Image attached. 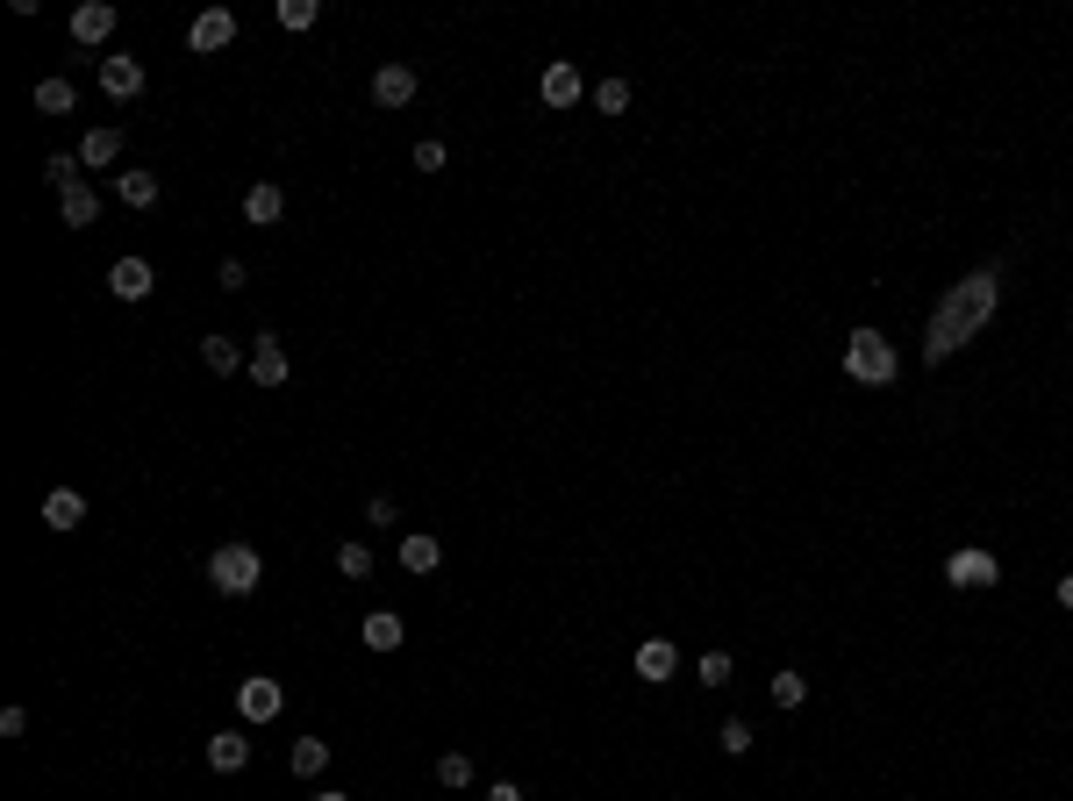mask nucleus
<instances>
[{"instance_id":"1","label":"nucleus","mask_w":1073,"mask_h":801,"mask_svg":"<svg viewBox=\"0 0 1073 801\" xmlns=\"http://www.w3.org/2000/svg\"><path fill=\"white\" fill-rule=\"evenodd\" d=\"M995 308H1002V265H980L959 286H945V301L930 308V329H924V366H945L951 351H966L995 323Z\"/></svg>"},{"instance_id":"2","label":"nucleus","mask_w":1073,"mask_h":801,"mask_svg":"<svg viewBox=\"0 0 1073 801\" xmlns=\"http://www.w3.org/2000/svg\"><path fill=\"white\" fill-rule=\"evenodd\" d=\"M902 372V351L881 337L873 323H859L852 337H844V380H859V387H887Z\"/></svg>"},{"instance_id":"3","label":"nucleus","mask_w":1073,"mask_h":801,"mask_svg":"<svg viewBox=\"0 0 1073 801\" xmlns=\"http://www.w3.org/2000/svg\"><path fill=\"white\" fill-rule=\"evenodd\" d=\"M208 580H215V594H251V587L265 580V558L251 551V544H222V551L208 558Z\"/></svg>"},{"instance_id":"4","label":"nucleus","mask_w":1073,"mask_h":801,"mask_svg":"<svg viewBox=\"0 0 1073 801\" xmlns=\"http://www.w3.org/2000/svg\"><path fill=\"white\" fill-rule=\"evenodd\" d=\"M230 43H236V14L230 8H201L187 22V51L193 57H215V51H230Z\"/></svg>"},{"instance_id":"5","label":"nucleus","mask_w":1073,"mask_h":801,"mask_svg":"<svg viewBox=\"0 0 1073 801\" xmlns=\"http://www.w3.org/2000/svg\"><path fill=\"white\" fill-rule=\"evenodd\" d=\"M280 708H286V687L272 673H251L244 687H236V716H244V723H272Z\"/></svg>"},{"instance_id":"6","label":"nucleus","mask_w":1073,"mask_h":801,"mask_svg":"<svg viewBox=\"0 0 1073 801\" xmlns=\"http://www.w3.org/2000/svg\"><path fill=\"white\" fill-rule=\"evenodd\" d=\"M108 294L115 301H150V294H158V265H150V259H115L108 265Z\"/></svg>"},{"instance_id":"7","label":"nucleus","mask_w":1073,"mask_h":801,"mask_svg":"<svg viewBox=\"0 0 1073 801\" xmlns=\"http://www.w3.org/2000/svg\"><path fill=\"white\" fill-rule=\"evenodd\" d=\"M945 580H951V587H995V580H1002V566H995V551L966 544V551L945 558Z\"/></svg>"},{"instance_id":"8","label":"nucleus","mask_w":1073,"mask_h":801,"mask_svg":"<svg viewBox=\"0 0 1073 801\" xmlns=\"http://www.w3.org/2000/svg\"><path fill=\"white\" fill-rule=\"evenodd\" d=\"M115 22H123V14H115L108 0H80V8H72V43H86V51H101V43L115 36Z\"/></svg>"},{"instance_id":"9","label":"nucleus","mask_w":1073,"mask_h":801,"mask_svg":"<svg viewBox=\"0 0 1073 801\" xmlns=\"http://www.w3.org/2000/svg\"><path fill=\"white\" fill-rule=\"evenodd\" d=\"M251 380H259V387H286V372H294V366H286V344L280 337H272V329H259V337H251Z\"/></svg>"},{"instance_id":"10","label":"nucleus","mask_w":1073,"mask_h":801,"mask_svg":"<svg viewBox=\"0 0 1073 801\" xmlns=\"http://www.w3.org/2000/svg\"><path fill=\"white\" fill-rule=\"evenodd\" d=\"M537 94H544V108H558V115H566V108H580V94H587V80H580V72H572V65H566V57H558V65H544V80H537Z\"/></svg>"},{"instance_id":"11","label":"nucleus","mask_w":1073,"mask_h":801,"mask_svg":"<svg viewBox=\"0 0 1073 801\" xmlns=\"http://www.w3.org/2000/svg\"><path fill=\"white\" fill-rule=\"evenodd\" d=\"M101 94H108V101H136V94H144V65L123 57V51H108V57H101Z\"/></svg>"},{"instance_id":"12","label":"nucleus","mask_w":1073,"mask_h":801,"mask_svg":"<svg viewBox=\"0 0 1073 801\" xmlns=\"http://www.w3.org/2000/svg\"><path fill=\"white\" fill-rule=\"evenodd\" d=\"M372 101H380L387 115L408 108V101H415V65H380L372 72Z\"/></svg>"},{"instance_id":"13","label":"nucleus","mask_w":1073,"mask_h":801,"mask_svg":"<svg viewBox=\"0 0 1073 801\" xmlns=\"http://www.w3.org/2000/svg\"><path fill=\"white\" fill-rule=\"evenodd\" d=\"M57 215H65V230H94V222H101V193L80 179V187L57 193Z\"/></svg>"},{"instance_id":"14","label":"nucleus","mask_w":1073,"mask_h":801,"mask_svg":"<svg viewBox=\"0 0 1073 801\" xmlns=\"http://www.w3.org/2000/svg\"><path fill=\"white\" fill-rule=\"evenodd\" d=\"M208 766H215V773H244V766H251V737L244 730H215V737H208Z\"/></svg>"},{"instance_id":"15","label":"nucleus","mask_w":1073,"mask_h":801,"mask_svg":"<svg viewBox=\"0 0 1073 801\" xmlns=\"http://www.w3.org/2000/svg\"><path fill=\"white\" fill-rule=\"evenodd\" d=\"M358 637H366V652H401V637H408V623L395 609H372L366 623H358Z\"/></svg>"},{"instance_id":"16","label":"nucleus","mask_w":1073,"mask_h":801,"mask_svg":"<svg viewBox=\"0 0 1073 801\" xmlns=\"http://www.w3.org/2000/svg\"><path fill=\"white\" fill-rule=\"evenodd\" d=\"M673 673H680L673 637H644V644H638V679H652V687H659V679H673Z\"/></svg>"},{"instance_id":"17","label":"nucleus","mask_w":1073,"mask_h":801,"mask_svg":"<svg viewBox=\"0 0 1073 801\" xmlns=\"http://www.w3.org/2000/svg\"><path fill=\"white\" fill-rule=\"evenodd\" d=\"M280 215H286V193L272 187V179H259V187L244 193V222H251V230H272Z\"/></svg>"},{"instance_id":"18","label":"nucleus","mask_w":1073,"mask_h":801,"mask_svg":"<svg viewBox=\"0 0 1073 801\" xmlns=\"http://www.w3.org/2000/svg\"><path fill=\"white\" fill-rule=\"evenodd\" d=\"M123 158V129H86L80 136V165L86 172H101V165H115Z\"/></svg>"},{"instance_id":"19","label":"nucleus","mask_w":1073,"mask_h":801,"mask_svg":"<svg viewBox=\"0 0 1073 801\" xmlns=\"http://www.w3.org/2000/svg\"><path fill=\"white\" fill-rule=\"evenodd\" d=\"M201 366H208V372H236V366H251V351H244L236 337H222V329H215V337H201Z\"/></svg>"},{"instance_id":"20","label":"nucleus","mask_w":1073,"mask_h":801,"mask_svg":"<svg viewBox=\"0 0 1073 801\" xmlns=\"http://www.w3.org/2000/svg\"><path fill=\"white\" fill-rule=\"evenodd\" d=\"M72 108H80V86L72 80H57V72L36 80V115H72Z\"/></svg>"},{"instance_id":"21","label":"nucleus","mask_w":1073,"mask_h":801,"mask_svg":"<svg viewBox=\"0 0 1073 801\" xmlns=\"http://www.w3.org/2000/svg\"><path fill=\"white\" fill-rule=\"evenodd\" d=\"M115 201L123 208H158V172H115Z\"/></svg>"},{"instance_id":"22","label":"nucleus","mask_w":1073,"mask_h":801,"mask_svg":"<svg viewBox=\"0 0 1073 801\" xmlns=\"http://www.w3.org/2000/svg\"><path fill=\"white\" fill-rule=\"evenodd\" d=\"M436 566H444V544H436V537H401V572H436Z\"/></svg>"},{"instance_id":"23","label":"nucleus","mask_w":1073,"mask_h":801,"mask_svg":"<svg viewBox=\"0 0 1073 801\" xmlns=\"http://www.w3.org/2000/svg\"><path fill=\"white\" fill-rule=\"evenodd\" d=\"M80 516H86V502L72 487H57L51 502H43V523H51V530H80Z\"/></svg>"},{"instance_id":"24","label":"nucleus","mask_w":1073,"mask_h":801,"mask_svg":"<svg viewBox=\"0 0 1073 801\" xmlns=\"http://www.w3.org/2000/svg\"><path fill=\"white\" fill-rule=\"evenodd\" d=\"M286 766H294L301 780H315V773L329 766V745H323V737H294V751H286Z\"/></svg>"},{"instance_id":"25","label":"nucleus","mask_w":1073,"mask_h":801,"mask_svg":"<svg viewBox=\"0 0 1073 801\" xmlns=\"http://www.w3.org/2000/svg\"><path fill=\"white\" fill-rule=\"evenodd\" d=\"M766 694H774V708L788 716V708H802V702H809V679L788 666V673H774V687H766Z\"/></svg>"},{"instance_id":"26","label":"nucleus","mask_w":1073,"mask_h":801,"mask_svg":"<svg viewBox=\"0 0 1073 801\" xmlns=\"http://www.w3.org/2000/svg\"><path fill=\"white\" fill-rule=\"evenodd\" d=\"M80 172H86V165H80V150H57V158H43V179H51L57 193H65V187H80Z\"/></svg>"},{"instance_id":"27","label":"nucleus","mask_w":1073,"mask_h":801,"mask_svg":"<svg viewBox=\"0 0 1073 801\" xmlns=\"http://www.w3.org/2000/svg\"><path fill=\"white\" fill-rule=\"evenodd\" d=\"M436 780H444L451 794H459V788H473V759H465V751H444V759H436Z\"/></svg>"},{"instance_id":"28","label":"nucleus","mask_w":1073,"mask_h":801,"mask_svg":"<svg viewBox=\"0 0 1073 801\" xmlns=\"http://www.w3.org/2000/svg\"><path fill=\"white\" fill-rule=\"evenodd\" d=\"M337 572H344V580H372V551H366V544H344V551H337Z\"/></svg>"},{"instance_id":"29","label":"nucleus","mask_w":1073,"mask_h":801,"mask_svg":"<svg viewBox=\"0 0 1073 801\" xmlns=\"http://www.w3.org/2000/svg\"><path fill=\"white\" fill-rule=\"evenodd\" d=\"M595 108H601V115H623V108H630V80H601V86H595Z\"/></svg>"},{"instance_id":"30","label":"nucleus","mask_w":1073,"mask_h":801,"mask_svg":"<svg viewBox=\"0 0 1073 801\" xmlns=\"http://www.w3.org/2000/svg\"><path fill=\"white\" fill-rule=\"evenodd\" d=\"M315 0H280V29H315Z\"/></svg>"},{"instance_id":"31","label":"nucleus","mask_w":1073,"mask_h":801,"mask_svg":"<svg viewBox=\"0 0 1073 801\" xmlns=\"http://www.w3.org/2000/svg\"><path fill=\"white\" fill-rule=\"evenodd\" d=\"M723 751H730V759H745V751H751V723H745V716L723 723Z\"/></svg>"},{"instance_id":"32","label":"nucleus","mask_w":1073,"mask_h":801,"mask_svg":"<svg viewBox=\"0 0 1073 801\" xmlns=\"http://www.w3.org/2000/svg\"><path fill=\"white\" fill-rule=\"evenodd\" d=\"M723 679H730V652H708L702 658V687H723Z\"/></svg>"},{"instance_id":"33","label":"nucleus","mask_w":1073,"mask_h":801,"mask_svg":"<svg viewBox=\"0 0 1073 801\" xmlns=\"http://www.w3.org/2000/svg\"><path fill=\"white\" fill-rule=\"evenodd\" d=\"M415 165H422V172H444V144H436V136H422V144H415Z\"/></svg>"},{"instance_id":"34","label":"nucleus","mask_w":1073,"mask_h":801,"mask_svg":"<svg viewBox=\"0 0 1073 801\" xmlns=\"http://www.w3.org/2000/svg\"><path fill=\"white\" fill-rule=\"evenodd\" d=\"M395 516H401V508L387 502V494H372V502H366V523H380V530H387V523H395Z\"/></svg>"},{"instance_id":"35","label":"nucleus","mask_w":1073,"mask_h":801,"mask_svg":"<svg viewBox=\"0 0 1073 801\" xmlns=\"http://www.w3.org/2000/svg\"><path fill=\"white\" fill-rule=\"evenodd\" d=\"M215 280H222V286H230V294H236V286L251 280V265H244V259H222V272H215Z\"/></svg>"},{"instance_id":"36","label":"nucleus","mask_w":1073,"mask_h":801,"mask_svg":"<svg viewBox=\"0 0 1073 801\" xmlns=\"http://www.w3.org/2000/svg\"><path fill=\"white\" fill-rule=\"evenodd\" d=\"M29 730V708H0V737H22Z\"/></svg>"},{"instance_id":"37","label":"nucleus","mask_w":1073,"mask_h":801,"mask_svg":"<svg viewBox=\"0 0 1073 801\" xmlns=\"http://www.w3.org/2000/svg\"><path fill=\"white\" fill-rule=\"evenodd\" d=\"M487 801H523V788H516V780H494V788H487Z\"/></svg>"},{"instance_id":"38","label":"nucleus","mask_w":1073,"mask_h":801,"mask_svg":"<svg viewBox=\"0 0 1073 801\" xmlns=\"http://www.w3.org/2000/svg\"><path fill=\"white\" fill-rule=\"evenodd\" d=\"M1052 594H1060V609H1073V572H1060V587H1052Z\"/></svg>"},{"instance_id":"39","label":"nucleus","mask_w":1073,"mask_h":801,"mask_svg":"<svg viewBox=\"0 0 1073 801\" xmlns=\"http://www.w3.org/2000/svg\"><path fill=\"white\" fill-rule=\"evenodd\" d=\"M308 801H351V794H337V788H323V794H308Z\"/></svg>"}]
</instances>
